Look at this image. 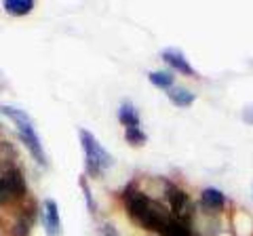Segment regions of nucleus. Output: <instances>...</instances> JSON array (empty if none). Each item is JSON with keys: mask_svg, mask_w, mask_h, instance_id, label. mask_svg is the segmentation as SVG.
Wrapping results in <instances>:
<instances>
[{"mask_svg": "<svg viewBox=\"0 0 253 236\" xmlns=\"http://www.w3.org/2000/svg\"><path fill=\"white\" fill-rule=\"evenodd\" d=\"M34 224V209H28L17 217V222L13 224V236H28Z\"/></svg>", "mask_w": 253, "mask_h": 236, "instance_id": "nucleus-12", "label": "nucleus"}, {"mask_svg": "<svg viewBox=\"0 0 253 236\" xmlns=\"http://www.w3.org/2000/svg\"><path fill=\"white\" fill-rule=\"evenodd\" d=\"M81 188H83V194H84V198H86V209L91 211V213H95V200H93V196H91V188H89V184H86V177L84 175H81Z\"/></svg>", "mask_w": 253, "mask_h": 236, "instance_id": "nucleus-16", "label": "nucleus"}, {"mask_svg": "<svg viewBox=\"0 0 253 236\" xmlns=\"http://www.w3.org/2000/svg\"><path fill=\"white\" fill-rule=\"evenodd\" d=\"M42 226L46 236H61V217H59V207L53 198H46L42 202Z\"/></svg>", "mask_w": 253, "mask_h": 236, "instance_id": "nucleus-5", "label": "nucleus"}, {"mask_svg": "<svg viewBox=\"0 0 253 236\" xmlns=\"http://www.w3.org/2000/svg\"><path fill=\"white\" fill-rule=\"evenodd\" d=\"M126 211H129L131 219L137 226L146 228V230H152V232H161L165 222L171 217L161 209V204L156 200H152L150 196L141 194L137 190H133V188H129V192H126Z\"/></svg>", "mask_w": 253, "mask_h": 236, "instance_id": "nucleus-1", "label": "nucleus"}, {"mask_svg": "<svg viewBox=\"0 0 253 236\" xmlns=\"http://www.w3.org/2000/svg\"><path fill=\"white\" fill-rule=\"evenodd\" d=\"M34 0H4V11L11 13V15H28L32 9H34Z\"/></svg>", "mask_w": 253, "mask_h": 236, "instance_id": "nucleus-13", "label": "nucleus"}, {"mask_svg": "<svg viewBox=\"0 0 253 236\" xmlns=\"http://www.w3.org/2000/svg\"><path fill=\"white\" fill-rule=\"evenodd\" d=\"M9 200H13L11 198V192H9V186H6V182L2 177H0V207H2V204H6Z\"/></svg>", "mask_w": 253, "mask_h": 236, "instance_id": "nucleus-17", "label": "nucleus"}, {"mask_svg": "<svg viewBox=\"0 0 253 236\" xmlns=\"http://www.w3.org/2000/svg\"><path fill=\"white\" fill-rule=\"evenodd\" d=\"M158 234L161 236H192V230H190V226L186 222H179V219H175L171 215L167 222H165V226L161 228Z\"/></svg>", "mask_w": 253, "mask_h": 236, "instance_id": "nucleus-9", "label": "nucleus"}, {"mask_svg": "<svg viewBox=\"0 0 253 236\" xmlns=\"http://www.w3.org/2000/svg\"><path fill=\"white\" fill-rule=\"evenodd\" d=\"M161 55H163V59L167 61V64H169L173 70H177L179 74H184V76H196L194 68L188 64L186 55L181 53V51H177V49H165Z\"/></svg>", "mask_w": 253, "mask_h": 236, "instance_id": "nucleus-6", "label": "nucleus"}, {"mask_svg": "<svg viewBox=\"0 0 253 236\" xmlns=\"http://www.w3.org/2000/svg\"><path fill=\"white\" fill-rule=\"evenodd\" d=\"M2 179L6 182V186H9V192H11V198H13V200H19V198H23V196H26V192H28L26 179H23V175H21L19 169H6Z\"/></svg>", "mask_w": 253, "mask_h": 236, "instance_id": "nucleus-7", "label": "nucleus"}, {"mask_svg": "<svg viewBox=\"0 0 253 236\" xmlns=\"http://www.w3.org/2000/svg\"><path fill=\"white\" fill-rule=\"evenodd\" d=\"M0 112L4 116H9L11 120L15 122V127L19 131V139L23 141V146L28 148V152L34 156V160L38 164H46V156H44V150H42V141L38 137V133L34 129V122L32 118L23 112L19 108H13V106H0Z\"/></svg>", "mask_w": 253, "mask_h": 236, "instance_id": "nucleus-2", "label": "nucleus"}, {"mask_svg": "<svg viewBox=\"0 0 253 236\" xmlns=\"http://www.w3.org/2000/svg\"><path fill=\"white\" fill-rule=\"evenodd\" d=\"M243 120L253 127V106H251V108H245V110H243Z\"/></svg>", "mask_w": 253, "mask_h": 236, "instance_id": "nucleus-18", "label": "nucleus"}, {"mask_svg": "<svg viewBox=\"0 0 253 236\" xmlns=\"http://www.w3.org/2000/svg\"><path fill=\"white\" fill-rule=\"evenodd\" d=\"M118 120L125 129H131V127H139V112L135 110V106L131 101H125L118 110Z\"/></svg>", "mask_w": 253, "mask_h": 236, "instance_id": "nucleus-10", "label": "nucleus"}, {"mask_svg": "<svg viewBox=\"0 0 253 236\" xmlns=\"http://www.w3.org/2000/svg\"><path fill=\"white\" fill-rule=\"evenodd\" d=\"M148 78L154 86H158V89H167V91L173 86V80H175L171 72H150Z\"/></svg>", "mask_w": 253, "mask_h": 236, "instance_id": "nucleus-14", "label": "nucleus"}, {"mask_svg": "<svg viewBox=\"0 0 253 236\" xmlns=\"http://www.w3.org/2000/svg\"><path fill=\"white\" fill-rule=\"evenodd\" d=\"M167 95H169V99L173 101V104L179 106V108H188L196 99L194 93L188 91L186 86H171V89L167 91Z\"/></svg>", "mask_w": 253, "mask_h": 236, "instance_id": "nucleus-11", "label": "nucleus"}, {"mask_svg": "<svg viewBox=\"0 0 253 236\" xmlns=\"http://www.w3.org/2000/svg\"><path fill=\"white\" fill-rule=\"evenodd\" d=\"M81 135V144H83V150H84V167H86V175L89 177H101L104 171L108 167L114 164V158L104 146L97 141V137L93 135L91 131L81 129L78 131Z\"/></svg>", "mask_w": 253, "mask_h": 236, "instance_id": "nucleus-3", "label": "nucleus"}, {"mask_svg": "<svg viewBox=\"0 0 253 236\" xmlns=\"http://www.w3.org/2000/svg\"><path fill=\"white\" fill-rule=\"evenodd\" d=\"M201 204L209 211V213L211 211L213 213H219L226 204V196L221 194L217 188H207V190H203V194H201Z\"/></svg>", "mask_w": 253, "mask_h": 236, "instance_id": "nucleus-8", "label": "nucleus"}, {"mask_svg": "<svg viewBox=\"0 0 253 236\" xmlns=\"http://www.w3.org/2000/svg\"><path fill=\"white\" fill-rule=\"evenodd\" d=\"M167 202L171 207V213L175 219L179 222H190L194 217V204L190 200V196L181 190V188L173 186V184H167Z\"/></svg>", "mask_w": 253, "mask_h": 236, "instance_id": "nucleus-4", "label": "nucleus"}, {"mask_svg": "<svg viewBox=\"0 0 253 236\" xmlns=\"http://www.w3.org/2000/svg\"><path fill=\"white\" fill-rule=\"evenodd\" d=\"M125 139H126V144L139 148L146 144V133L139 127H131V129H125Z\"/></svg>", "mask_w": 253, "mask_h": 236, "instance_id": "nucleus-15", "label": "nucleus"}]
</instances>
